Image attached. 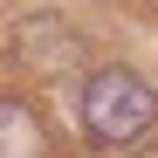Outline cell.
I'll return each mask as SVG.
<instances>
[{
    "instance_id": "obj_3",
    "label": "cell",
    "mask_w": 158,
    "mask_h": 158,
    "mask_svg": "<svg viewBox=\"0 0 158 158\" xmlns=\"http://www.w3.org/2000/svg\"><path fill=\"white\" fill-rule=\"evenodd\" d=\"M0 158H48V124L21 96H0Z\"/></svg>"
},
{
    "instance_id": "obj_2",
    "label": "cell",
    "mask_w": 158,
    "mask_h": 158,
    "mask_svg": "<svg viewBox=\"0 0 158 158\" xmlns=\"http://www.w3.org/2000/svg\"><path fill=\"white\" fill-rule=\"evenodd\" d=\"M14 62L35 69L41 83H48V76H76V69H83V41H76L69 21L28 14V21H14Z\"/></svg>"
},
{
    "instance_id": "obj_1",
    "label": "cell",
    "mask_w": 158,
    "mask_h": 158,
    "mask_svg": "<svg viewBox=\"0 0 158 158\" xmlns=\"http://www.w3.org/2000/svg\"><path fill=\"white\" fill-rule=\"evenodd\" d=\"M151 124H158V96L131 69H96L83 83V131L96 151H131Z\"/></svg>"
}]
</instances>
